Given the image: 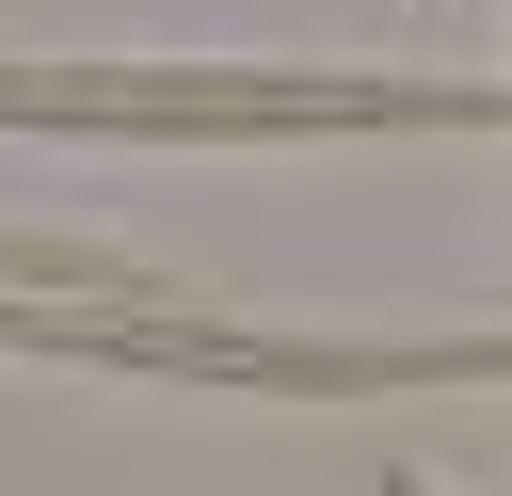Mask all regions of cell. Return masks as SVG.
<instances>
[{"mask_svg":"<svg viewBox=\"0 0 512 496\" xmlns=\"http://www.w3.org/2000/svg\"><path fill=\"white\" fill-rule=\"evenodd\" d=\"M0 112L240 144V128H480L512 96H480V80H272V64H0Z\"/></svg>","mask_w":512,"mask_h":496,"instance_id":"obj_1","label":"cell"},{"mask_svg":"<svg viewBox=\"0 0 512 496\" xmlns=\"http://www.w3.org/2000/svg\"><path fill=\"white\" fill-rule=\"evenodd\" d=\"M16 352H96V368H192V384H288V400H368V384H480L512 368V336H224V320H160V304H16Z\"/></svg>","mask_w":512,"mask_h":496,"instance_id":"obj_2","label":"cell"},{"mask_svg":"<svg viewBox=\"0 0 512 496\" xmlns=\"http://www.w3.org/2000/svg\"><path fill=\"white\" fill-rule=\"evenodd\" d=\"M0 288L16 304H112V272L96 256H48V240H0Z\"/></svg>","mask_w":512,"mask_h":496,"instance_id":"obj_3","label":"cell"},{"mask_svg":"<svg viewBox=\"0 0 512 496\" xmlns=\"http://www.w3.org/2000/svg\"><path fill=\"white\" fill-rule=\"evenodd\" d=\"M384 496H432V480H384Z\"/></svg>","mask_w":512,"mask_h":496,"instance_id":"obj_4","label":"cell"}]
</instances>
